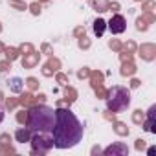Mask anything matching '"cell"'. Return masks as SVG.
<instances>
[{
	"instance_id": "obj_2",
	"label": "cell",
	"mask_w": 156,
	"mask_h": 156,
	"mask_svg": "<svg viewBox=\"0 0 156 156\" xmlns=\"http://www.w3.org/2000/svg\"><path fill=\"white\" fill-rule=\"evenodd\" d=\"M55 125V110L48 105H35L28 110L26 116V127L31 132H42L50 134Z\"/></svg>"
},
{
	"instance_id": "obj_3",
	"label": "cell",
	"mask_w": 156,
	"mask_h": 156,
	"mask_svg": "<svg viewBox=\"0 0 156 156\" xmlns=\"http://www.w3.org/2000/svg\"><path fill=\"white\" fill-rule=\"evenodd\" d=\"M107 107L112 112H125L130 107V92L125 87H112L107 98Z\"/></svg>"
},
{
	"instance_id": "obj_6",
	"label": "cell",
	"mask_w": 156,
	"mask_h": 156,
	"mask_svg": "<svg viewBox=\"0 0 156 156\" xmlns=\"http://www.w3.org/2000/svg\"><path fill=\"white\" fill-rule=\"evenodd\" d=\"M154 112H156V107L152 105V107L149 108L147 121H145V125H143V129H145L147 132H156V119H154Z\"/></svg>"
},
{
	"instance_id": "obj_5",
	"label": "cell",
	"mask_w": 156,
	"mask_h": 156,
	"mask_svg": "<svg viewBox=\"0 0 156 156\" xmlns=\"http://www.w3.org/2000/svg\"><path fill=\"white\" fill-rule=\"evenodd\" d=\"M107 28H108V31H110L112 35H119V33H123V31L127 30V20H125L123 15H114V17L108 20Z\"/></svg>"
},
{
	"instance_id": "obj_7",
	"label": "cell",
	"mask_w": 156,
	"mask_h": 156,
	"mask_svg": "<svg viewBox=\"0 0 156 156\" xmlns=\"http://www.w3.org/2000/svg\"><path fill=\"white\" fill-rule=\"evenodd\" d=\"M127 152H129L127 145H123V143H119V141L105 149V154H107V156H110V154H121V156H123V154H127Z\"/></svg>"
},
{
	"instance_id": "obj_11",
	"label": "cell",
	"mask_w": 156,
	"mask_h": 156,
	"mask_svg": "<svg viewBox=\"0 0 156 156\" xmlns=\"http://www.w3.org/2000/svg\"><path fill=\"white\" fill-rule=\"evenodd\" d=\"M4 116H6V114H4V108H2V105H0V123L4 121Z\"/></svg>"
},
{
	"instance_id": "obj_4",
	"label": "cell",
	"mask_w": 156,
	"mask_h": 156,
	"mask_svg": "<svg viewBox=\"0 0 156 156\" xmlns=\"http://www.w3.org/2000/svg\"><path fill=\"white\" fill-rule=\"evenodd\" d=\"M30 143L33 145V151H39V152H48L50 149H53V138H51V134L31 132Z\"/></svg>"
},
{
	"instance_id": "obj_10",
	"label": "cell",
	"mask_w": 156,
	"mask_h": 156,
	"mask_svg": "<svg viewBox=\"0 0 156 156\" xmlns=\"http://www.w3.org/2000/svg\"><path fill=\"white\" fill-rule=\"evenodd\" d=\"M103 30H105V22H103L101 19H98V20L94 22V33H96V35H103Z\"/></svg>"
},
{
	"instance_id": "obj_9",
	"label": "cell",
	"mask_w": 156,
	"mask_h": 156,
	"mask_svg": "<svg viewBox=\"0 0 156 156\" xmlns=\"http://www.w3.org/2000/svg\"><path fill=\"white\" fill-rule=\"evenodd\" d=\"M8 83H9V88H11V90H13L15 94L22 92V81L19 79V77H13V79H9Z\"/></svg>"
},
{
	"instance_id": "obj_1",
	"label": "cell",
	"mask_w": 156,
	"mask_h": 156,
	"mask_svg": "<svg viewBox=\"0 0 156 156\" xmlns=\"http://www.w3.org/2000/svg\"><path fill=\"white\" fill-rule=\"evenodd\" d=\"M55 149H72L85 136V127L70 108H55V125L51 129Z\"/></svg>"
},
{
	"instance_id": "obj_8",
	"label": "cell",
	"mask_w": 156,
	"mask_h": 156,
	"mask_svg": "<svg viewBox=\"0 0 156 156\" xmlns=\"http://www.w3.org/2000/svg\"><path fill=\"white\" fill-rule=\"evenodd\" d=\"M15 140H17L19 143H28V141L31 140V130H30L28 127H24V129H19V130L15 132Z\"/></svg>"
}]
</instances>
